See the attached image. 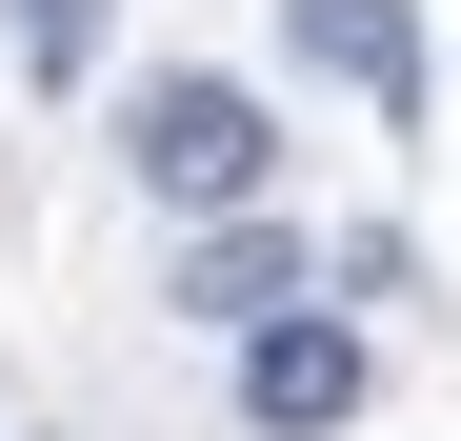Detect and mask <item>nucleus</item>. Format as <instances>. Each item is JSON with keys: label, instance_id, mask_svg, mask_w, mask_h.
<instances>
[{"label": "nucleus", "instance_id": "nucleus-1", "mask_svg": "<svg viewBox=\"0 0 461 441\" xmlns=\"http://www.w3.org/2000/svg\"><path fill=\"white\" fill-rule=\"evenodd\" d=\"M281 181V121L241 101V81H161L140 101V201H181V220H241Z\"/></svg>", "mask_w": 461, "mask_h": 441}, {"label": "nucleus", "instance_id": "nucleus-2", "mask_svg": "<svg viewBox=\"0 0 461 441\" xmlns=\"http://www.w3.org/2000/svg\"><path fill=\"white\" fill-rule=\"evenodd\" d=\"M241 421H261V441H341V421H361V341L301 321V302L241 321Z\"/></svg>", "mask_w": 461, "mask_h": 441}, {"label": "nucleus", "instance_id": "nucleus-3", "mask_svg": "<svg viewBox=\"0 0 461 441\" xmlns=\"http://www.w3.org/2000/svg\"><path fill=\"white\" fill-rule=\"evenodd\" d=\"M281 40L321 60L361 121H421V0H281Z\"/></svg>", "mask_w": 461, "mask_h": 441}, {"label": "nucleus", "instance_id": "nucleus-4", "mask_svg": "<svg viewBox=\"0 0 461 441\" xmlns=\"http://www.w3.org/2000/svg\"><path fill=\"white\" fill-rule=\"evenodd\" d=\"M161 302H181V321H281V302H301V241L241 201V220H201V241H181V281H161Z\"/></svg>", "mask_w": 461, "mask_h": 441}, {"label": "nucleus", "instance_id": "nucleus-5", "mask_svg": "<svg viewBox=\"0 0 461 441\" xmlns=\"http://www.w3.org/2000/svg\"><path fill=\"white\" fill-rule=\"evenodd\" d=\"M21 60H41V81H81V60H101V0H21Z\"/></svg>", "mask_w": 461, "mask_h": 441}]
</instances>
